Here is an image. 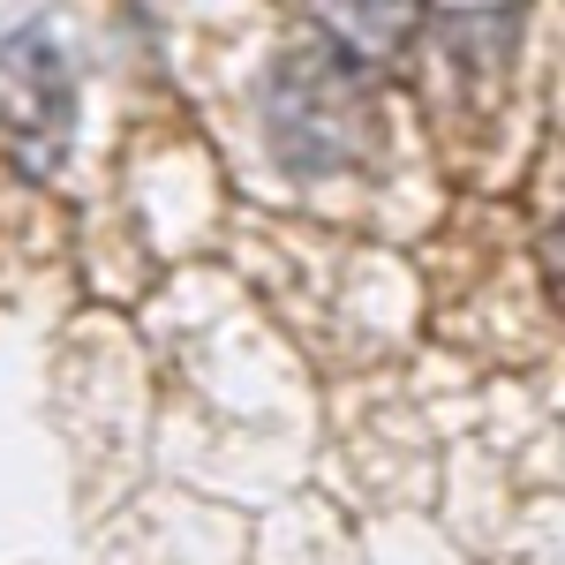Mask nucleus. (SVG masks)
I'll list each match as a JSON object with an SVG mask.
<instances>
[{"mask_svg":"<svg viewBox=\"0 0 565 565\" xmlns=\"http://www.w3.org/2000/svg\"><path fill=\"white\" fill-rule=\"evenodd\" d=\"M271 129H279V151H287L302 174L354 167V159L370 151V136H377V90L362 76V61L332 53V45L279 61Z\"/></svg>","mask_w":565,"mask_h":565,"instance_id":"obj_1","label":"nucleus"},{"mask_svg":"<svg viewBox=\"0 0 565 565\" xmlns=\"http://www.w3.org/2000/svg\"><path fill=\"white\" fill-rule=\"evenodd\" d=\"M76 136V76L39 23L0 45V151L23 174H53Z\"/></svg>","mask_w":565,"mask_h":565,"instance_id":"obj_2","label":"nucleus"},{"mask_svg":"<svg viewBox=\"0 0 565 565\" xmlns=\"http://www.w3.org/2000/svg\"><path fill=\"white\" fill-rule=\"evenodd\" d=\"M332 39L348 45V61H392L399 45L415 39V0H317Z\"/></svg>","mask_w":565,"mask_h":565,"instance_id":"obj_3","label":"nucleus"},{"mask_svg":"<svg viewBox=\"0 0 565 565\" xmlns=\"http://www.w3.org/2000/svg\"><path fill=\"white\" fill-rule=\"evenodd\" d=\"M558 264H565V234H558Z\"/></svg>","mask_w":565,"mask_h":565,"instance_id":"obj_4","label":"nucleus"}]
</instances>
